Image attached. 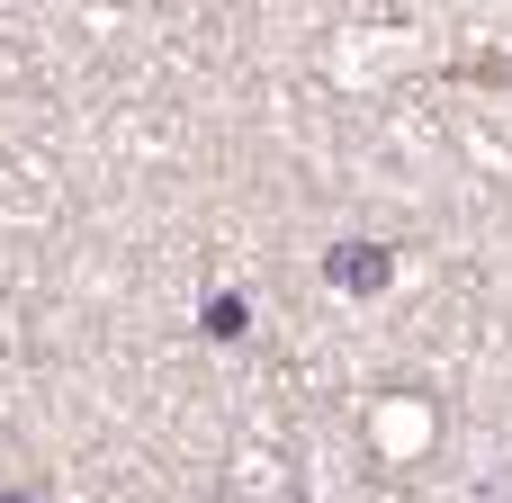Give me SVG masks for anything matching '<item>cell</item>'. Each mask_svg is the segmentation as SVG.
I'll return each mask as SVG.
<instances>
[{
	"label": "cell",
	"mask_w": 512,
	"mask_h": 503,
	"mask_svg": "<svg viewBox=\"0 0 512 503\" xmlns=\"http://www.w3.org/2000/svg\"><path fill=\"white\" fill-rule=\"evenodd\" d=\"M0 503H36V495H18V486H9V495H0Z\"/></svg>",
	"instance_id": "1"
}]
</instances>
